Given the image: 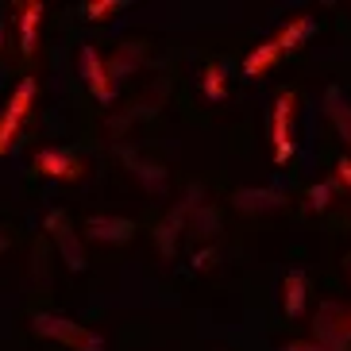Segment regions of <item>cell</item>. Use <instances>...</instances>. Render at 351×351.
I'll return each instance as SVG.
<instances>
[{"instance_id":"obj_1","label":"cell","mask_w":351,"mask_h":351,"mask_svg":"<svg viewBox=\"0 0 351 351\" xmlns=\"http://www.w3.org/2000/svg\"><path fill=\"white\" fill-rule=\"evenodd\" d=\"M32 97H35V82H32V77H27V82H20V89L12 93L8 108H4V116H0V155L8 151L12 135L20 132L23 116H27V108H32Z\"/></svg>"},{"instance_id":"obj_2","label":"cell","mask_w":351,"mask_h":351,"mask_svg":"<svg viewBox=\"0 0 351 351\" xmlns=\"http://www.w3.org/2000/svg\"><path fill=\"white\" fill-rule=\"evenodd\" d=\"M35 324H39L43 336H54V340L70 343V348H77V351H104V343L97 340L93 332L77 328V324H70V320H62V317H39Z\"/></svg>"},{"instance_id":"obj_3","label":"cell","mask_w":351,"mask_h":351,"mask_svg":"<svg viewBox=\"0 0 351 351\" xmlns=\"http://www.w3.org/2000/svg\"><path fill=\"white\" fill-rule=\"evenodd\" d=\"M289 112H293V97L282 93L274 104V162H289L293 155V139H289Z\"/></svg>"},{"instance_id":"obj_4","label":"cell","mask_w":351,"mask_h":351,"mask_svg":"<svg viewBox=\"0 0 351 351\" xmlns=\"http://www.w3.org/2000/svg\"><path fill=\"white\" fill-rule=\"evenodd\" d=\"M82 73H85V82H89V89H93L97 101H112V82H108V70L101 66V58H97L93 47H82Z\"/></svg>"},{"instance_id":"obj_5","label":"cell","mask_w":351,"mask_h":351,"mask_svg":"<svg viewBox=\"0 0 351 351\" xmlns=\"http://www.w3.org/2000/svg\"><path fill=\"white\" fill-rule=\"evenodd\" d=\"M35 170H43V174H51V178H77L82 174V162L70 158L66 151H39L35 155Z\"/></svg>"},{"instance_id":"obj_6","label":"cell","mask_w":351,"mask_h":351,"mask_svg":"<svg viewBox=\"0 0 351 351\" xmlns=\"http://www.w3.org/2000/svg\"><path fill=\"white\" fill-rule=\"evenodd\" d=\"M39 23H43V4L39 0H27L23 12H20V51L23 54L35 51V32H39Z\"/></svg>"},{"instance_id":"obj_7","label":"cell","mask_w":351,"mask_h":351,"mask_svg":"<svg viewBox=\"0 0 351 351\" xmlns=\"http://www.w3.org/2000/svg\"><path fill=\"white\" fill-rule=\"evenodd\" d=\"M278 43H263L258 51H251L247 54V62H243V70H247V77H258L263 70H270V66L278 62Z\"/></svg>"},{"instance_id":"obj_8","label":"cell","mask_w":351,"mask_h":351,"mask_svg":"<svg viewBox=\"0 0 351 351\" xmlns=\"http://www.w3.org/2000/svg\"><path fill=\"white\" fill-rule=\"evenodd\" d=\"M313 27H317V23H313L309 16H298V20L289 23V27L278 35V39H274V43H278V51H293V47H298L305 35H313Z\"/></svg>"},{"instance_id":"obj_9","label":"cell","mask_w":351,"mask_h":351,"mask_svg":"<svg viewBox=\"0 0 351 351\" xmlns=\"http://www.w3.org/2000/svg\"><path fill=\"white\" fill-rule=\"evenodd\" d=\"M301 305H305V274L293 270V274L286 278V313L289 317H298Z\"/></svg>"},{"instance_id":"obj_10","label":"cell","mask_w":351,"mask_h":351,"mask_svg":"<svg viewBox=\"0 0 351 351\" xmlns=\"http://www.w3.org/2000/svg\"><path fill=\"white\" fill-rule=\"evenodd\" d=\"M93 236H108V239H128V232H132V224H128V220H108V224H104V220H93Z\"/></svg>"},{"instance_id":"obj_11","label":"cell","mask_w":351,"mask_h":351,"mask_svg":"<svg viewBox=\"0 0 351 351\" xmlns=\"http://www.w3.org/2000/svg\"><path fill=\"white\" fill-rule=\"evenodd\" d=\"M205 97H213V101L224 97V70L220 66H208L205 70Z\"/></svg>"},{"instance_id":"obj_12","label":"cell","mask_w":351,"mask_h":351,"mask_svg":"<svg viewBox=\"0 0 351 351\" xmlns=\"http://www.w3.org/2000/svg\"><path fill=\"white\" fill-rule=\"evenodd\" d=\"M120 8H124V0H89V4H85L89 20H104L108 12H120Z\"/></svg>"},{"instance_id":"obj_13","label":"cell","mask_w":351,"mask_h":351,"mask_svg":"<svg viewBox=\"0 0 351 351\" xmlns=\"http://www.w3.org/2000/svg\"><path fill=\"white\" fill-rule=\"evenodd\" d=\"M309 197H313V205H317V208H320V205H328V186H317Z\"/></svg>"},{"instance_id":"obj_14","label":"cell","mask_w":351,"mask_h":351,"mask_svg":"<svg viewBox=\"0 0 351 351\" xmlns=\"http://www.w3.org/2000/svg\"><path fill=\"white\" fill-rule=\"evenodd\" d=\"M340 178H343V182H348V186H351V162H348V158H343V162H340Z\"/></svg>"}]
</instances>
